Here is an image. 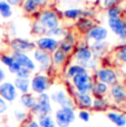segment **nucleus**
Wrapping results in <instances>:
<instances>
[{
  "label": "nucleus",
  "instance_id": "c9c22d12",
  "mask_svg": "<svg viewBox=\"0 0 126 127\" xmlns=\"http://www.w3.org/2000/svg\"><path fill=\"white\" fill-rule=\"evenodd\" d=\"M120 13H121V8L117 7V6H114V7H112V8L108 9V11H107L108 19L118 18V17H120Z\"/></svg>",
  "mask_w": 126,
  "mask_h": 127
},
{
  "label": "nucleus",
  "instance_id": "0eeeda50",
  "mask_svg": "<svg viewBox=\"0 0 126 127\" xmlns=\"http://www.w3.org/2000/svg\"><path fill=\"white\" fill-rule=\"evenodd\" d=\"M51 102L57 104L59 107H73L75 108L72 96L64 89H57L50 94Z\"/></svg>",
  "mask_w": 126,
  "mask_h": 127
},
{
  "label": "nucleus",
  "instance_id": "473e14b6",
  "mask_svg": "<svg viewBox=\"0 0 126 127\" xmlns=\"http://www.w3.org/2000/svg\"><path fill=\"white\" fill-rule=\"evenodd\" d=\"M0 63L8 69L9 66H11V65L14 63V60H13V58H12L11 54H7V53H4V54L0 55Z\"/></svg>",
  "mask_w": 126,
  "mask_h": 127
},
{
  "label": "nucleus",
  "instance_id": "20e7f679",
  "mask_svg": "<svg viewBox=\"0 0 126 127\" xmlns=\"http://www.w3.org/2000/svg\"><path fill=\"white\" fill-rule=\"evenodd\" d=\"M52 112L53 108H52V102H51L50 94L43 93V94L37 95V104L30 111L31 115L35 117L42 115H51Z\"/></svg>",
  "mask_w": 126,
  "mask_h": 127
},
{
  "label": "nucleus",
  "instance_id": "c85d7f7f",
  "mask_svg": "<svg viewBox=\"0 0 126 127\" xmlns=\"http://www.w3.org/2000/svg\"><path fill=\"white\" fill-rule=\"evenodd\" d=\"M12 7L4 0H0V16L4 19H8L12 16Z\"/></svg>",
  "mask_w": 126,
  "mask_h": 127
},
{
  "label": "nucleus",
  "instance_id": "a878e982",
  "mask_svg": "<svg viewBox=\"0 0 126 127\" xmlns=\"http://www.w3.org/2000/svg\"><path fill=\"white\" fill-rule=\"evenodd\" d=\"M85 71H88V70L84 69V67L81 66V65L74 63V64H71L66 67V70H65V72H64V76L66 80H72L75 75L79 74V73L85 72Z\"/></svg>",
  "mask_w": 126,
  "mask_h": 127
},
{
  "label": "nucleus",
  "instance_id": "c03bdc74",
  "mask_svg": "<svg viewBox=\"0 0 126 127\" xmlns=\"http://www.w3.org/2000/svg\"><path fill=\"white\" fill-rule=\"evenodd\" d=\"M88 127H92V126H88Z\"/></svg>",
  "mask_w": 126,
  "mask_h": 127
},
{
  "label": "nucleus",
  "instance_id": "58836bf2",
  "mask_svg": "<svg viewBox=\"0 0 126 127\" xmlns=\"http://www.w3.org/2000/svg\"><path fill=\"white\" fill-rule=\"evenodd\" d=\"M31 74H32V72H30L29 70L27 69H23V67H20V70L18 71V73L16 74V76L18 77H31Z\"/></svg>",
  "mask_w": 126,
  "mask_h": 127
},
{
  "label": "nucleus",
  "instance_id": "b1692460",
  "mask_svg": "<svg viewBox=\"0 0 126 127\" xmlns=\"http://www.w3.org/2000/svg\"><path fill=\"white\" fill-rule=\"evenodd\" d=\"M108 91H110V86L107 84L100 81H94L91 95L93 97H105V95L108 93Z\"/></svg>",
  "mask_w": 126,
  "mask_h": 127
},
{
  "label": "nucleus",
  "instance_id": "4be33fe9",
  "mask_svg": "<svg viewBox=\"0 0 126 127\" xmlns=\"http://www.w3.org/2000/svg\"><path fill=\"white\" fill-rule=\"evenodd\" d=\"M48 0H25L22 3V8L27 13H34L41 7L47 4Z\"/></svg>",
  "mask_w": 126,
  "mask_h": 127
},
{
  "label": "nucleus",
  "instance_id": "a211bd4d",
  "mask_svg": "<svg viewBox=\"0 0 126 127\" xmlns=\"http://www.w3.org/2000/svg\"><path fill=\"white\" fill-rule=\"evenodd\" d=\"M106 118L116 127H126V114L117 111H110L106 113Z\"/></svg>",
  "mask_w": 126,
  "mask_h": 127
},
{
  "label": "nucleus",
  "instance_id": "aec40b11",
  "mask_svg": "<svg viewBox=\"0 0 126 127\" xmlns=\"http://www.w3.org/2000/svg\"><path fill=\"white\" fill-rule=\"evenodd\" d=\"M13 85L20 94H27L31 92V77H18L16 76L13 80Z\"/></svg>",
  "mask_w": 126,
  "mask_h": 127
},
{
  "label": "nucleus",
  "instance_id": "5701e85b",
  "mask_svg": "<svg viewBox=\"0 0 126 127\" xmlns=\"http://www.w3.org/2000/svg\"><path fill=\"white\" fill-rule=\"evenodd\" d=\"M19 101H20V104L22 105V107L26 111L30 112L34 107V105L37 104V96L30 92L27 93V94H21L19 96Z\"/></svg>",
  "mask_w": 126,
  "mask_h": 127
},
{
  "label": "nucleus",
  "instance_id": "39448f33",
  "mask_svg": "<svg viewBox=\"0 0 126 127\" xmlns=\"http://www.w3.org/2000/svg\"><path fill=\"white\" fill-rule=\"evenodd\" d=\"M94 79L95 81L103 82L108 86L118 83V74L112 67H97L94 71Z\"/></svg>",
  "mask_w": 126,
  "mask_h": 127
},
{
  "label": "nucleus",
  "instance_id": "cd10ccee",
  "mask_svg": "<svg viewBox=\"0 0 126 127\" xmlns=\"http://www.w3.org/2000/svg\"><path fill=\"white\" fill-rule=\"evenodd\" d=\"M37 121L40 127H57V124L54 122L52 115H42L37 117Z\"/></svg>",
  "mask_w": 126,
  "mask_h": 127
},
{
  "label": "nucleus",
  "instance_id": "a19ab883",
  "mask_svg": "<svg viewBox=\"0 0 126 127\" xmlns=\"http://www.w3.org/2000/svg\"><path fill=\"white\" fill-rule=\"evenodd\" d=\"M121 0H104V6L106 7V8H112L114 7L115 4H117L118 2H120Z\"/></svg>",
  "mask_w": 126,
  "mask_h": 127
},
{
  "label": "nucleus",
  "instance_id": "72a5a7b5",
  "mask_svg": "<svg viewBox=\"0 0 126 127\" xmlns=\"http://www.w3.org/2000/svg\"><path fill=\"white\" fill-rule=\"evenodd\" d=\"M66 34V32H65L64 29L62 28H55V29H52V30H49L47 31V33H45V35L47 36H51V38H54L57 39V36H64Z\"/></svg>",
  "mask_w": 126,
  "mask_h": 127
},
{
  "label": "nucleus",
  "instance_id": "393cba45",
  "mask_svg": "<svg viewBox=\"0 0 126 127\" xmlns=\"http://www.w3.org/2000/svg\"><path fill=\"white\" fill-rule=\"evenodd\" d=\"M51 55H52V66H55V67L63 66V65L66 63L67 57H69V54L63 52L61 49L55 50Z\"/></svg>",
  "mask_w": 126,
  "mask_h": 127
},
{
  "label": "nucleus",
  "instance_id": "9d476101",
  "mask_svg": "<svg viewBox=\"0 0 126 127\" xmlns=\"http://www.w3.org/2000/svg\"><path fill=\"white\" fill-rule=\"evenodd\" d=\"M10 49L12 52H20V53H30L37 49L35 43L30 40H27L23 38H13L10 41Z\"/></svg>",
  "mask_w": 126,
  "mask_h": 127
},
{
  "label": "nucleus",
  "instance_id": "423d86ee",
  "mask_svg": "<svg viewBox=\"0 0 126 127\" xmlns=\"http://www.w3.org/2000/svg\"><path fill=\"white\" fill-rule=\"evenodd\" d=\"M32 57L33 61L37 64V69H39V72H48L52 67V55L50 53L35 49L32 52Z\"/></svg>",
  "mask_w": 126,
  "mask_h": 127
},
{
  "label": "nucleus",
  "instance_id": "37998d69",
  "mask_svg": "<svg viewBox=\"0 0 126 127\" xmlns=\"http://www.w3.org/2000/svg\"><path fill=\"white\" fill-rule=\"evenodd\" d=\"M6 2H8L10 6H19L23 0H4Z\"/></svg>",
  "mask_w": 126,
  "mask_h": 127
},
{
  "label": "nucleus",
  "instance_id": "2eb2a0df",
  "mask_svg": "<svg viewBox=\"0 0 126 127\" xmlns=\"http://www.w3.org/2000/svg\"><path fill=\"white\" fill-rule=\"evenodd\" d=\"M11 55H12L13 60L18 63L20 67L29 70L30 72H34L37 70V64L29 54L20 52H11Z\"/></svg>",
  "mask_w": 126,
  "mask_h": 127
},
{
  "label": "nucleus",
  "instance_id": "7ed1b4c3",
  "mask_svg": "<svg viewBox=\"0 0 126 127\" xmlns=\"http://www.w3.org/2000/svg\"><path fill=\"white\" fill-rule=\"evenodd\" d=\"M52 81L51 77L45 73H35L31 76V93L35 95H40L47 93L50 90Z\"/></svg>",
  "mask_w": 126,
  "mask_h": 127
},
{
  "label": "nucleus",
  "instance_id": "2f4dec72",
  "mask_svg": "<svg viewBox=\"0 0 126 127\" xmlns=\"http://www.w3.org/2000/svg\"><path fill=\"white\" fill-rule=\"evenodd\" d=\"M32 33L35 35L43 36V35H45V33H47V29H45L41 23H39L38 21H35V22H33V24H32Z\"/></svg>",
  "mask_w": 126,
  "mask_h": 127
},
{
  "label": "nucleus",
  "instance_id": "6e6552de",
  "mask_svg": "<svg viewBox=\"0 0 126 127\" xmlns=\"http://www.w3.org/2000/svg\"><path fill=\"white\" fill-rule=\"evenodd\" d=\"M38 22L42 24V26L47 29V31L60 27V19H59V17H58V14L55 13L54 11L49 10V9L43 10L41 12L38 18Z\"/></svg>",
  "mask_w": 126,
  "mask_h": 127
},
{
  "label": "nucleus",
  "instance_id": "dca6fc26",
  "mask_svg": "<svg viewBox=\"0 0 126 127\" xmlns=\"http://www.w3.org/2000/svg\"><path fill=\"white\" fill-rule=\"evenodd\" d=\"M108 26L111 30L122 40H126V20L121 17L115 19H108Z\"/></svg>",
  "mask_w": 126,
  "mask_h": 127
},
{
  "label": "nucleus",
  "instance_id": "f257e3e1",
  "mask_svg": "<svg viewBox=\"0 0 126 127\" xmlns=\"http://www.w3.org/2000/svg\"><path fill=\"white\" fill-rule=\"evenodd\" d=\"M94 81L95 80L90 74L89 71H85V72L79 73L77 75H75L71 80V83L74 91L81 92V93H90L91 94L93 85H94Z\"/></svg>",
  "mask_w": 126,
  "mask_h": 127
},
{
  "label": "nucleus",
  "instance_id": "7c9ffc66",
  "mask_svg": "<svg viewBox=\"0 0 126 127\" xmlns=\"http://www.w3.org/2000/svg\"><path fill=\"white\" fill-rule=\"evenodd\" d=\"M85 13L83 10L81 9H77V8H74V9H67V10L64 11V17L67 19H76L79 17L83 16Z\"/></svg>",
  "mask_w": 126,
  "mask_h": 127
},
{
  "label": "nucleus",
  "instance_id": "ea45409f",
  "mask_svg": "<svg viewBox=\"0 0 126 127\" xmlns=\"http://www.w3.org/2000/svg\"><path fill=\"white\" fill-rule=\"evenodd\" d=\"M8 103H7L6 101H4L3 98H1L0 97V116L1 115H4V114L7 113V111H8Z\"/></svg>",
  "mask_w": 126,
  "mask_h": 127
},
{
  "label": "nucleus",
  "instance_id": "9b49d317",
  "mask_svg": "<svg viewBox=\"0 0 126 127\" xmlns=\"http://www.w3.org/2000/svg\"><path fill=\"white\" fill-rule=\"evenodd\" d=\"M34 43H35L37 49L44 51V52H48V53H50V54H52L55 50H58L59 45H60V41L58 40V39L47 36V35L39 36L37 40H35Z\"/></svg>",
  "mask_w": 126,
  "mask_h": 127
},
{
  "label": "nucleus",
  "instance_id": "f03ea898",
  "mask_svg": "<svg viewBox=\"0 0 126 127\" xmlns=\"http://www.w3.org/2000/svg\"><path fill=\"white\" fill-rule=\"evenodd\" d=\"M53 118L57 127H70L76 119L75 109L73 107H59L54 112Z\"/></svg>",
  "mask_w": 126,
  "mask_h": 127
},
{
  "label": "nucleus",
  "instance_id": "79ce46f5",
  "mask_svg": "<svg viewBox=\"0 0 126 127\" xmlns=\"http://www.w3.org/2000/svg\"><path fill=\"white\" fill-rule=\"evenodd\" d=\"M6 77H7L6 71H4V69L1 66V65H0V84H1L2 82L6 81Z\"/></svg>",
  "mask_w": 126,
  "mask_h": 127
},
{
  "label": "nucleus",
  "instance_id": "f8f14e48",
  "mask_svg": "<svg viewBox=\"0 0 126 127\" xmlns=\"http://www.w3.org/2000/svg\"><path fill=\"white\" fill-rule=\"evenodd\" d=\"M0 97L7 103H13L19 97V93L11 81H4L0 84Z\"/></svg>",
  "mask_w": 126,
  "mask_h": 127
},
{
  "label": "nucleus",
  "instance_id": "e433bc0d",
  "mask_svg": "<svg viewBox=\"0 0 126 127\" xmlns=\"http://www.w3.org/2000/svg\"><path fill=\"white\" fill-rule=\"evenodd\" d=\"M115 55L118 61H121V62H123V63H126V45L118 49Z\"/></svg>",
  "mask_w": 126,
  "mask_h": 127
},
{
  "label": "nucleus",
  "instance_id": "ddd939ff",
  "mask_svg": "<svg viewBox=\"0 0 126 127\" xmlns=\"http://www.w3.org/2000/svg\"><path fill=\"white\" fill-rule=\"evenodd\" d=\"M110 97L111 99L117 105L126 104V86L122 83H116V84L110 86Z\"/></svg>",
  "mask_w": 126,
  "mask_h": 127
},
{
  "label": "nucleus",
  "instance_id": "4c0bfd02",
  "mask_svg": "<svg viewBox=\"0 0 126 127\" xmlns=\"http://www.w3.org/2000/svg\"><path fill=\"white\" fill-rule=\"evenodd\" d=\"M20 127H40L39 125L37 118H33V117H30L26 123H23L22 125H20Z\"/></svg>",
  "mask_w": 126,
  "mask_h": 127
},
{
  "label": "nucleus",
  "instance_id": "1a4fd4ad",
  "mask_svg": "<svg viewBox=\"0 0 126 127\" xmlns=\"http://www.w3.org/2000/svg\"><path fill=\"white\" fill-rule=\"evenodd\" d=\"M73 58H74V61H75L76 64L81 65L84 69H86L88 63L94 57H93V54H92V51H91V49H90V46L86 45L85 43H82V44H80L75 49Z\"/></svg>",
  "mask_w": 126,
  "mask_h": 127
},
{
  "label": "nucleus",
  "instance_id": "6ab92c4d",
  "mask_svg": "<svg viewBox=\"0 0 126 127\" xmlns=\"http://www.w3.org/2000/svg\"><path fill=\"white\" fill-rule=\"evenodd\" d=\"M90 49L92 51V54L94 58L100 59L106 54L110 51V44L105 41H101V42H92L90 45Z\"/></svg>",
  "mask_w": 126,
  "mask_h": 127
},
{
  "label": "nucleus",
  "instance_id": "412c9836",
  "mask_svg": "<svg viewBox=\"0 0 126 127\" xmlns=\"http://www.w3.org/2000/svg\"><path fill=\"white\" fill-rule=\"evenodd\" d=\"M74 44H75V38H74V34L71 33V32H66V34L63 36V39L60 41L59 49H61L63 52H65L66 54H70V53L73 51Z\"/></svg>",
  "mask_w": 126,
  "mask_h": 127
},
{
  "label": "nucleus",
  "instance_id": "4468645a",
  "mask_svg": "<svg viewBox=\"0 0 126 127\" xmlns=\"http://www.w3.org/2000/svg\"><path fill=\"white\" fill-rule=\"evenodd\" d=\"M72 98L74 101V105L80 107L81 109H90L92 108L93 96L90 93H81L72 90Z\"/></svg>",
  "mask_w": 126,
  "mask_h": 127
},
{
  "label": "nucleus",
  "instance_id": "f704fd0d",
  "mask_svg": "<svg viewBox=\"0 0 126 127\" xmlns=\"http://www.w3.org/2000/svg\"><path fill=\"white\" fill-rule=\"evenodd\" d=\"M76 116L79 117V119H81L83 123H89V122L91 121V113L89 112V109H80Z\"/></svg>",
  "mask_w": 126,
  "mask_h": 127
},
{
  "label": "nucleus",
  "instance_id": "bb28decb",
  "mask_svg": "<svg viewBox=\"0 0 126 127\" xmlns=\"http://www.w3.org/2000/svg\"><path fill=\"white\" fill-rule=\"evenodd\" d=\"M108 107V101L105 97H93V103H92V108L94 111L103 112Z\"/></svg>",
  "mask_w": 126,
  "mask_h": 127
},
{
  "label": "nucleus",
  "instance_id": "c756f323",
  "mask_svg": "<svg viewBox=\"0 0 126 127\" xmlns=\"http://www.w3.org/2000/svg\"><path fill=\"white\" fill-rule=\"evenodd\" d=\"M30 112L28 111H21V109H18V111L13 112V118L17 123H19L20 125H22L23 123H26L29 118H30Z\"/></svg>",
  "mask_w": 126,
  "mask_h": 127
},
{
  "label": "nucleus",
  "instance_id": "f3484780",
  "mask_svg": "<svg viewBox=\"0 0 126 127\" xmlns=\"http://www.w3.org/2000/svg\"><path fill=\"white\" fill-rule=\"evenodd\" d=\"M108 32L107 29L104 28L103 26H95L93 28H91L88 31V36L90 40H92L93 42H101V41H105V39L107 38Z\"/></svg>",
  "mask_w": 126,
  "mask_h": 127
}]
</instances>
